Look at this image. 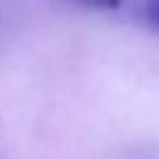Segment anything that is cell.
<instances>
[{
    "label": "cell",
    "mask_w": 159,
    "mask_h": 159,
    "mask_svg": "<svg viewBox=\"0 0 159 159\" xmlns=\"http://www.w3.org/2000/svg\"><path fill=\"white\" fill-rule=\"evenodd\" d=\"M143 13H146L148 24L154 29H159V0H146V6H143Z\"/></svg>",
    "instance_id": "6da1fadb"
},
{
    "label": "cell",
    "mask_w": 159,
    "mask_h": 159,
    "mask_svg": "<svg viewBox=\"0 0 159 159\" xmlns=\"http://www.w3.org/2000/svg\"><path fill=\"white\" fill-rule=\"evenodd\" d=\"M80 6H88V8H101V11H111V8H119L122 0H74Z\"/></svg>",
    "instance_id": "7a4b0ae2"
}]
</instances>
